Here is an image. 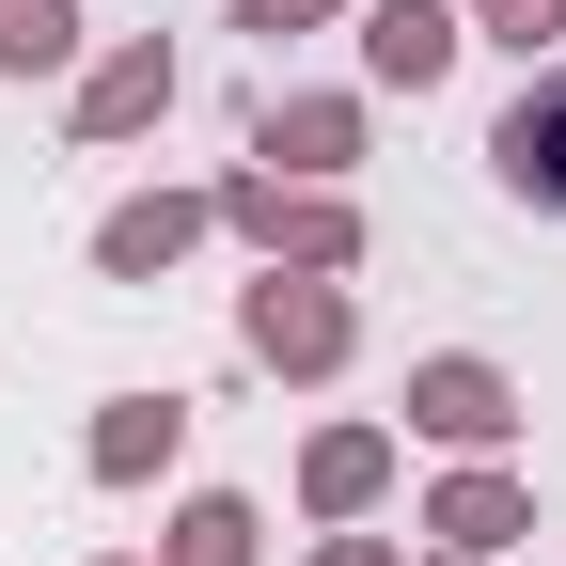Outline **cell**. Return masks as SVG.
<instances>
[{
  "label": "cell",
  "instance_id": "obj_15",
  "mask_svg": "<svg viewBox=\"0 0 566 566\" xmlns=\"http://www.w3.org/2000/svg\"><path fill=\"white\" fill-rule=\"evenodd\" d=\"M300 17H331V0H237V32H300Z\"/></svg>",
  "mask_w": 566,
  "mask_h": 566
},
{
  "label": "cell",
  "instance_id": "obj_2",
  "mask_svg": "<svg viewBox=\"0 0 566 566\" xmlns=\"http://www.w3.org/2000/svg\"><path fill=\"white\" fill-rule=\"evenodd\" d=\"M252 363H283V378H331L346 363V300H331V283H252Z\"/></svg>",
  "mask_w": 566,
  "mask_h": 566
},
{
  "label": "cell",
  "instance_id": "obj_12",
  "mask_svg": "<svg viewBox=\"0 0 566 566\" xmlns=\"http://www.w3.org/2000/svg\"><path fill=\"white\" fill-rule=\"evenodd\" d=\"M378 472H394V441H378V424H331V441H315V520L378 504Z\"/></svg>",
  "mask_w": 566,
  "mask_h": 566
},
{
  "label": "cell",
  "instance_id": "obj_1",
  "mask_svg": "<svg viewBox=\"0 0 566 566\" xmlns=\"http://www.w3.org/2000/svg\"><path fill=\"white\" fill-rule=\"evenodd\" d=\"M221 221L268 237V252H300V268H346V252H363V221H346L331 189H283V174H237V189H221Z\"/></svg>",
  "mask_w": 566,
  "mask_h": 566
},
{
  "label": "cell",
  "instance_id": "obj_8",
  "mask_svg": "<svg viewBox=\"0 0 566 566\" xmlns=\"http://www.w3.org/2000/svg\"><path fill=\"white\" fill-rule=\"evenodd\" d=\"M189 237H205V205H174V189H158V205H111V237H95V268H111V283H158V268H174Z\"/></svg>",
  "mask_w": 566,
  "mask_h": 566
},
{
  "label": "cell",
  "instance_id": "obj_7",
  "mask_svg": "<svg viewBox=\"0 0 566 566\" xmlns=\"http://www.w3.org/2000/svg\"><path fill=\"white\" fill-rule=\"evenodd\" d=\"M252 158H283V174H346V158H363V111H346V95H300V111L252 126Z\"/></svg>",
  "mask_w": 566,
  "mask_h": 566
},
{
  "label": "cell",
  "instance_id": "obj_4",
  "mask_svg": "<svg viewBox=\"0 0 566 566\" xmlns=\"http://www.w3.org/2000/svg\"><path fill=\"white\" fill-rule=\"evenodd\" d=\"M488 158H504V189H520V205H551V221H566V80H535L504 126H488Z\"/></svg>",
  "mask_w": 566,
  "mask_h": 566
},
{
  "label": "cell",
  "instance_id": "obj_9",
  "mask_svg": "<svg viewBox=\"0 0 566 566\" xmlns=\"http://www.w3.org/2000/svg\"><path fill=\"white\" fill-rule=\"evenodd\" d=\"M174 441H189V409H174V394H126V409L95 424V472H111V488H142V472L174 457Z\"/></svg>",
  "mask_w": 566,
  "mask_h": 566
},
{
  "label": "cell",
  "instance_id": "obj_5",
  "mask_svg": "<svg viewBox=\"0 0 566 566\" xmlns=\"http://www.w3.org/2000/svg\"><path fill=\"white\" fill-rule=\"evenodd\" d=\"M174 111V48H111L95 80H80V142H126V126H158Z\"/></svg>",
  "mask_w": 566,
  "mask_h": 566
},
{
  "label": "cell",
  "instance_id": "obj_3",
  "mask_svg": "<svg viewBox=\"0 0 566 566\" xmlns=\"http://www.w3.org/2000/svg\"><path fill=\"white\" fill-rule=\"evenodd\" d=\"M409 424H424V441H457V457H488V441L520 424V394L488 378V363H424V378H409Z\"/></svg>",
  "mask_w": 566,
  "mask_h": 566
},
{
  "label": "cell",
  "instance_id": "obj_13",
  "mask_svg": "<svg viewBox=\"0 0 566 566\" xmlns=\"http://www.w3.org/2000/svg\"><path fill=\"white\" fill-rule=\"evenodd\" d=\"M174 566H252V504H221V488H205V504L174 520Z\"/></svg>",
  "mask_w": 566,
  "mask_h": 566
},
{
  "label": "cell",
  "instance_id": "obj_10",
  "mask_svg": "<svg viewBox=\"0 0 566 566\" xmlns=\"http://www.w3.org/2000/svg\"><path fill=\"white\" fill-rule=\"evenodd\" d=\"M441 535H457V551L488 566V551H504V535H535V504H520V488H504V472H457V488H441Z\"/></svg>",
  "mask_w": 566,
  "mask_h": 566
},
{
  "label": "cell",
  "instance_id": "obj_6",
  "mask_svg": "<svg viewBox=\"0 0 566 566\" xmlns=\"http://www.w3.org/2000/svg\"><path fill=\"white\" fill-rule=\"evenodd\" d=\"M363 63H378V80H441V63H457V17H441V0H363Z\"/></svg>",
  "mask_w": 566,
  "mask_h": 566
},
{
  "label": "cell",
  "instance_id": "obj_11",
  "mask_svg": "<svg viewBox=\"0 0 566 566\" xmlns=\"http://www.w3.org/2000/svg\"><path fill=\"white\" fill-rule=\"evenodd\" d=\"M80 63V0H0V80H48Z\"/></svg>",
  "mask_w": 566,
  "mask_h": 566
},
{
  "label": "cell",
  "instance_id": "obj_14",
  "mask_svg": "<svg viewBox=\"0 0 566 566\" xmlns=\"http://www.w3.org/2000/svg\"><path fill=\"white\" fill-rule=\"evenodd\" d=\"M488 32H504V48H520V63H535V48H551V32H566V0H488Z\"/></svg>",
  "mask_w": 566,
  "mask_h": 566
}]
</instances>
